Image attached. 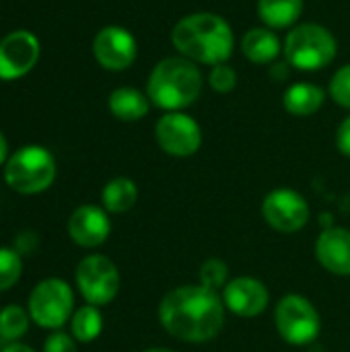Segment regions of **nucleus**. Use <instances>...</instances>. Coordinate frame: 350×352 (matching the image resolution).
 <instances>
[{
    "label": "nucleus",
    "instance_id": "nucleus-9",
    "mask_svg": "<svg viewBox=\"0 0 350 352\" xmlns=\"http://www.w3.org/2000/svg\"><path fill=\"white\" fill-rule=\"evenodd\" d=\"M155 138L171 157H192L202 144V130L194 118L184 111H167L155 126Z\"/></svg>",
    "mask_w": 350,
    "mask_h": 352
},
{
    "label": "nucleus",
    "instance_id": "nucleus-12",
    "mask_svg": "<svg viewBox=\"0 0 350 352\" xmlns=\"http://www.w3.org/2000/svg\"><path fill=\"white\" fill-rule=\"evenodd\" d=\"M138 45L134 35L120 25H107L97 31L93 39V56L105 70L120 72L134 64Z\"/></svg>",
    "mask_w": 350,
    "mask_h": 352
},
{
    "label": "nucleus",
    "instance_id": "nucleus-16",
    "mask_svg": "<svg viewBox=\"0 0 350 352\" xmlns=\"http://www.w3.org/2000/svg\"><path fill=\"white\" fill-rule=\"evenodd\" d=\"M241 52L254 64H272L281 56L283 45L270 27H254L243 35Z\"/></svg>",
    "mask_w": 350,
    "mask_h": 352
},
{
    "label": "nucleus",
    "instance_id": "nucleus-11",
    "mask_svg": "<svg viewBox=\"0 0 350 352\" xmlns=\"http://www.w3.org/2000/svg\"><path fill=\"white\" fill-rule=\"evenodd\" d=\"M41 54L35 33L17 29L0 39V80H17L29 74Z\"/></svg>",
    "mask_w": 350,
    "mask_h": 352
},
{
    "label": "nucleus",
    "instance_id": "nucleus-17",
    "mask_svg": "<svg viewBox=\"0 0 350 352\" xmlns=\"http://www.w3.org/2000/svg\"><path fill=\"white\" fill-rule=\"evenodd\" d=\"M107 105H109V111L113 118H118L122 122H138L149 113L151 99L146 93H142L138 89L120 87V89L111 91Z\"/></svg>",
    "mask_w": 350,
    "mask_h": 352
},
{
    "label": "nucleus",
    "instance_id": "nucleus-24",
    "mask_svg": "<svg viewBox=\"0 0 350 352\" xmlns=\"http://www.w3.org/2000/svg\"><path fill=\"white\" fill-rule=\"evenodd\" d=\"M227 278H229V268L223 260L219 258H210L202 264L200 268V285L210 289V291H219L227 287Z\"/></svg>",
    "mask_w": 350,
    "mask_h": 352
},
{
    "label": "nucleus",
    "instance_id": "nucleus-30",
    "mask_svg": "<svg viewBox=\"0 0 350 352\" xmlns=\"http://www.w3.org/2000/svg\"><path fill=\"white\" fill-rule=\"evenodd\" d=\"M289 62L285 60V62H272V68H270V74H272V78L274 80H285V78H289Z\"/></svg>",
    "mask_w": 350,
    "mask_h": 352
},
{
    "label": "nucleus",
    "instance_id": "nucleus-21",
    "mask_svg": "<svg viewBox=\"0 0 350 352\" xmlns=\"http://www.w3.org/2000/svg\"><path fill=\"white\" fill-rule=\"evenodd\" d=\"M103 330V316L95 305L78 307L70 318V334L76 342H93Z\"/></svg>",
    "mask_w": 350,
    "mask_h": 352
},
{
    "label": "nucleus",
    "instance_id": "nucleus-6",
    "mask_svg": "<svg viewBox=\"0 0 350 352\" xmlns=\"http://www.w3.org/2000/svg\"><path fill=\"white\" fill-rule=\"evenodd\" d=\"M27 311L33 324L45 330H60L74 314L72 287L62 278L39 280L27 301Z\"/></svg>",
    "mask_w": 350,
    "mask_h": 352
},
{
    "label": "nucleus",
    "instance_id": "nucleus-8",
    "mask_svg": "<svg viewBox=\"0 0 350 352\" xmlns=\"http://www.w3.org/2000/svg\"><path fill=\"white\" fill-rule=\"evenodd\" d=\"M274 324L281 338L295 346L309 344L320 334V314L301 295H287L278 301Z\"/></svg>",
    "mask_w": 350,
    "mask_h": 352
},
{
    "label": "nucleus",
    "instance_id": "nucleus-31",
    "mask_svg": "<svg viewBox=\"0 0 350 352\" xmlns=\"http://www.w3.org/2000/svg\"><path fill=\"white\" fill-rule=\"evenodd\" d=\"M8 142H6V138H4V134L0 132V167H4V163L8 161Z\"/></svg>",
    "mask_w": 350,
    "mask_h": 352
},
{
    "label": "nucleus",
    "instance_id": "nucleus-3",
    "mask_svg": "<svg viewBox=\"0 0 350 352\" xmlns=\"http://www.w3.org/2000/svg\"><path fill=\"white\" fill-rule=\"evenodd\" d=\"M202 87L204 80L198 64L184 56H171L157 62L151 70L146 95L159 109L182 111L200 97Z\"/></svg>",
    "mask_w": 350,
    "mask_h": 352
},
{
    "label": "nucleus",
    "instance_id": "nucleus-25",
    "mask_svg": "<svg viewBox=\"0 0 350 352\" xmlns=\"http://www.w3.org/2000/svg\"><path fill=\"white\" fill-rule=\"evenodd\" d=\"M208 85L217 93H229V91H233L235 85H237V72H235V68L229 66L227 62L212 66L210 68V74H208Z\"/></svg>",
    "mask_w": 350,
    "mask_h": 352
},
{
    "label": "nucleus",
    "instance_id": "nucleus-14",
    "mask_svg": "<svg viewBox=\"0 0 350 352\" xmlns=\"http://www.w3.org/2000/svg\"><path fill=\"white\" fill-rule=\"evenodd\" d=\"M223 303L239 318H258L268 307V291L258 278L239 276L223 289Z\"/></svg>",
    "mask_w": 350,
    "mask_h": 352
},
{
    "label": "nucleus",
    "instance_id": "nucleus-28",
    "mask_svg": "<svg viewBox=\"0 0 350 352\" xmlns=\"http://www.w3.org/2000/svg\"><path fill=\"white\" fill-rule=\"evenodd\" d=\"M35 248H37V235H35L33 231H23V233L17 237V241H14V250H17L21 256L33 254Z\"/></svg>",
    "mask_w": 350,
    "mask_h": 352
},
{
    "label": "nucleus",
    "instance_id": "nucleus-1",
    "mask_svg": "<svg viewBox=\"0 0 350 352\" xmlns=\"http://www.w3.org/2000/svg\"><path fill=\"white\" fill-rule=\"evenodd\" d=\"M159 322L177 340L200 344L219 336L225 324V303L202 285H186L169 291L159 305Z\"/></svg>",
    "mask_w": 350,
    "mask_h": 352
},
{
    "label": "nucleus",
    "instance_id": "nucleus-26",
    "mask_svg": "<svg viewBox=\"0 0 350 352\" xmlns=\"http://www.w3.org/2000/svg\"><path fill=\"white\" fill-rule=\"evenodd\" d=\"M330 95H332V99H334L340 107L350 109V64L349 66H342V68L332 76Z\"/></svg>",
    "mask_w": 350,
    "mask_h": 352
},
{
    "label": "nucleus",
    "instance_id": "nucleus-7",
    "mask_svg": "<svg viewBox=\"0 0 350 352\" xmlns=\"http://www.w3.org/2000/svg\"><path fill=\"white\" fill-rule=\"evenodd\" d=\"M76 289L89 305L103 307L111 303L120 291L118 266L99 254L87 256L78 262L74 272Z\"/></svg>",
    "mask_w": 350,
    "mask_h": 352
},
{
    "label": "nucleus",
    "instance_id": "nucleus-22",
    "mask_svg": "<svg viewBox=\"0 0 350 352\" xmlns=\"http://www.w3.org/2000/svg\"><path fill=\"white\" fill-rule=\"evenodd\" d=\"M29 311L21 305H6L0 309V336L8 342L21 340L29 330Z\"/></svg>",
    "mask_w": 350,
    "mask_h": 352
},
{
    "label": "nucleus",
    "instance_id": "nucleus-4",
    "mask_svg": "<svg viewBox=\"0 0 350 352\" xmlns=\"http://www.w3.org/2000/svg\"><path fill=\"white\" fill-rule=\"evenodd\" d=\"M56 159L41 144L17 148L4 163V184L23 196L45 192L56 179Z\"/></svg>",
    "mask_w": 350,
    "mask_h": 352
},
{
    "label": "nucleus",
    "instance_id": "nucleus-5",
    "mask_svg": "<svg viewBox=\"0 0 350 352\" xmlns=\"http://www.w3.org/2000/svg\"><path fill=\"white\" fill-rule=\"evenodd\" d=\"M336 37L318 23H301L293 27L285 39V60L303 72L322 70L336 58Z\"/></svg>",
    "mask_w": 350,
    "mask_h": 352
},
{
    "label": "nucleus",
    "instance_id": "nucleus-23",
    "mask_svg": "<svg viewBox=\"0 0 350 352\" xmlns=\"http://www.w3.org/2000/svg\"><path fill=\"white\" fill-rule=\"evenodd\" d=\"M23 274V258L12 248H0V293L12 289Z\"/></svg>",
    "mask_w": 350,
    "mask_h": 352
},
{
    "label": "nucleus",
    "instance_id": "nucleus-20",
    "mask_svg": "<svg viewBox=\"0 0 350 352\" xmlns=\"http://www.w3.org/2000/svg\"><path fill=\"white\" fill-rule=\"evenodd\" d=\"M138 200V188L130 177H113L101 192L103 208L111 214L128 212Z\"/></svg>",
    "mask_w": 350,
    "mask_h": 352
},
{
    "label": "nucleus",
    "instance_id": "nucleus-10",
    "mask_svg": "<svg viewBox=\"0 0 350 352\" xmlns=\"http://www.w3.org/2000/svg\"><path fill=\"white\" fill-rule=\"evenodd\" d=\"M262 217L281 233H297L309 221V204L299 192L291 188H278L264 198Z\"/></svg>",
    "mask_w": 350,
    "mask_h": 352
},
{
    "label": "nucleus",
    "instance_id": "nucleus-33",
    "mask_svg": "<svg viewBox=\"0 0 350 352\" xmlns=\"http://www.w3.org/2000/svg\"><path fill=\"white\" fill-rule=\"evenodd\" d=\"M144 352H173V351H169V349H149V351H144Z\"/></svg>",
    "mask_w": 350,
    "mask_h": 352
},
{
    "label": "nucleus",
    "instance_id": "nucleus-13",
    "mask_svg": "<svg viewBox=\"0 0 350 352\" xmlns=\"http://www.w3.org/2000/svg\"><path fill=\"white\" fill-rule=\"evenodd\" d=\"M111 223L105 208L95 204H83L72 210L68 219V235L80 248H99L107 241Z\"/></svg>",
    "mask_w": 350,
    "mask_h": 352
},
{
    "label": "nucleus",
    "instance_id": "nucleus-32",
    "mask_svg": "<svg viewBox=\"0 0 350 352\" xmlns=\"http://www.w3.org/2000/svg\"><path fill=\"white\" fill-rule=\"evenodd\" d=\"M2 352H35L31 346H27V344H21V342H12V344H8L6 349Z\"/></svg>",
    "mask_w": 350,
    "mask_h": 352
},
{
    "label": "nucleus",
    "instance_id": "nucleus-19",
    "mask_svg": "<svg viewBox=\"0 0 350 352\" xmlns=\"http://www.w3.org/2000/svg\"><path fill=\"white\" fill-rule=\"evenodd\" d=\"M303 0H258L260 21L270 29H285L299 21Z\"/></svg>",
    "mask_w": 350,
    "mask_h": 352
},
{
    "label": "nucleus",
    "instance_id": "nucleus-27",
    "mask_svg": "<svg viewBox=\"0 0 350 352\" xmlns=\"http://www.w3.org/2000/svg\"><path fill=\"white\" fill-rule=\"evenodd\" d=\"M43 352H78V349H76V340L72 338V334L54 330L43 342Z\"/></svg>",
    "mask_w": 350,
    "mask_h": 352
},
{
    "label": "nucleus",
    "instance_id": "nucleus-29",
    "mask_svg": "<svg viewBox=\"0 0 350 352\" xmlns=\"http://www.w3.org/2000/svg\"><path fill=\"white\" fill-rule=\"evenodd\" d=\"M336 144H338V151L350 159V116L342 120V124L336 132Z\"/></svg>",
    "mask_w": 350,
    "mask_h": 352
},
{
    "label": "nucleus",
    "instance_id": "nucleus-2",
    "mask_svg": "<svg viewBox=\"0 0 350 352\" xmlns=\"http://www.w3.org/2000/svg\"><path fill=\"white\" fill-rule=\"evenodd\" d=\"M175 50L196 64H225L235 45L231 25L215 12H192L177 21L171 31Z\"/></svg>",
    "mask_w": 350,
    "mask_h": 352
},
{
    "label": "nucleus",
    "instance_id": "nucleus-18",
    "mask_svg": "<svg viewBox=\"0 0 350 352\" xmlns=\"http://www.w3.org/2000/svg\"><path fill=\"white\" fill-rule=\"evenodd\" d=\"M326 93L311 82H295L283 95V105L291 116H314L324 105Z\"/></svg>",
    "mask_w": 350,
    "mask_h": 352
},
{
    "label": "nucleus",
    "instance_id": "nucleus-15",
    "mask_svg": "<svg viewBox=\"0 0 350 352\" xmlns=\"http://www.w3.org/2000/svg\"><path fill=\"white\" fill-rule=\"evenodd\" d=\"M318 262L332 274L350 276V231L342 227L326 229L316 243Z\"/></svg>",
    "mask_w": 350,
    "mask_h": 352
}]
</instances>
